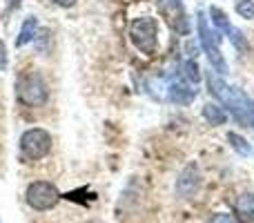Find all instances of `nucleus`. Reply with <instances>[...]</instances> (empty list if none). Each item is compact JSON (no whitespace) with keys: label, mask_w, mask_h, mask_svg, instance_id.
I'll list each match as a JSON object with an SVG mask.
<instances>
[{"label":"nucleus","mask_w":254,"mask_h":223,"mask_svg":"<svg viewBox=\"0 0 254 223\" xmlns=\"http://www.w3.org/2000/svg\"><path fill=\"white\" fill-rule=\"evenodd\" d=\"M207 85H210L212 96L219 98L221 105L228 107L239 121L250 123V103H252V98H248L241 89L228 85L221 76H216V74H207Z\"/></svg>","instance_id":"1"},{"label":"nucleus","mask_w":254,"mask_h":223,"mask_svg":"<svg viewBox=\"0 0 254 223\" xmlns=\"http://www.w3.org/2000/svg\"><path fill=\"white\" fill-rule=\"evenodd\" d=\"M16 94L18 101L25 103V105L43 107L47 103V83L38 72H27V74H20V78H18Z\"/></svg>","instance_id":"2"},{"label":"nucleus","mask_w":254,"mask_h":223,"mask_svg":"<svg viewBox=\"0 0 254 223\" xmlns=\"http://www.w3.org/2000/svg\"><path fill=\"white\" fill-rule=\"evenodd\" d=\"M129 40L134 43L136 49H140L143 54L152 56L156 52V43H158V25L156 18H136L129 27Z\"/></svg>","instance_id":"3"},{"label":"nucleus","mask_w":254,"mask_h":223,"mask_svg":"<svg viewBox=\"0 0 254 223\" xmlns=\"http://www.w3.org/2000/svg\"><path fill=\"white\" fill-rule=\"evenodd\" d=\"M198 38H201V45H203V49H205V54H207L210 65L214 67V72H219V74L225 76L228 74V63L223 61V54H221V49H219L221 36L214 34V31L210 29V25H207L203 11H198Z\"/></svg>","instance_id":"4"},{"label":"nucleus","mask_w":254,"mask_h":223,"mask_svg":"<svg viewBox=\"0 0 254 223\" xmlns=\"http://www.w3.org/2000/svg\"><path fill=\"white\" fill-rule=\"evenodd\" d=\"M25 201H27V206L34 208V210L47 212L58 206L61 192H58V188L54 183H49V181H34L25 192Z\"/></svg>","instance_id":"5"},{"label":"nucleus","mask_w":254,"mask_h":223,"mask_svg":"<svg viewBox=\"0 0 254 223\" xmlns=\"http://www.w3.org/2000/svg\"><path fill=\"white\" fill-rule=\"evenodd\" d=\"M52 149V134L43 127H31L20 136V152L29 161L45 158Z\"/></svg>","instance_id":"6"},{"label":"nucleus","mask_w":254,"mask_h":223,"mask_svg":"<svg viewBox=\"0 0 254 223\" xmlns=\"http://www.w3.org/2000/svg\"><path fill=\"white\" fill-rule=\"evenodd\" d=\"M161 4V11L165 16L167 25L181 36L190 34V22H188V13H185L183 0H158Z\"/></svg>","instance_id":"7"},{"label":"nucleus","mask_w":254,"mask_h":223,"mask_svg":"<svg viewBox=\"0 0 254 223\" xmlns=\"http://www.w3.org/2000/svg\"><path fill=\"white\" fill-rule=\"evenodd\" d=\"M198 188H201V172H198L196 163H190L176 179V194L181 199H190L198 192Z\"/></svg>","instance_id":"8"},{"label":"nucleus","mask_w":254,"mask_h":223,"mask_svg":"<svg viewBox=\"0 0 254 223\" xmlns=\"http://www.w3.org/2000/svg\"><path fill=\"white\" fill-rule=\"evenodd\" d=\"M167 98L176 105H190L196 98V89L188 85L185 80H170V89H167Z\"/></svg>","instance_id":"9"},{"label":"nucleus","mask_w":254,"mask_h":223,"mask_svg":"<svg viewBox=\"0 0 254 223\" xmlns=\"http://www.w3.org/2000/svg\"><path fill=\"white\" fill-rule=\"evenodd\" d=\"M36 31H38V20H36L34 16H27V20L22 22V27H20V34H18L16 45L18 47H25L27 43H34Z\"/></svg>","instance_id":"10"},{"label":"nucleus","mask_w":254,"mask_h":223,"mask_svg":"<svg viewBox=\"0 0 254 223\" xmlns=\"http://www.w3.org/2000/svg\"><path fill=\"white\" fill-rule=\"evenodd\" d=\"M203 118H205L210 125H223V123L228 121V112L221 105H216V103H205V105H203Z\"/></svg>","instance_id":"11"},{"label":"nucleus","mask_w":254,"mask_h":223,"mask_svg":"<svg viewBox=\"0 0 254 223\" xmlns=\"http://www.w3.org/2000/svg\"><path fill=\"white\" fill-rule=\"evenodd\" d=\"M237 210L243 219H254V194H243L237 201Z\"/></svg>","instance_id":"12"},{"label":"nucleus","mask_w":254,"mask_h":223,"mask_svg":"<svg viewBox=\"0 0 254 223\" xmlns=\"http://www.w3.org/2000/svg\"><path fill=\"white\" fill-rule=\"evenodd\" d=\"M210 16H212V22L216 25V29L219 31H225L228 34L230 31V20H228V16H225V11H221L219 7H210Z\"/></svg>","instance_id":"13"},{"label":"nucleus","mask_w":254,"mask_h":223,"mask_svg":"<svg viewBox=\"0 0 254 223\" xmlns=\"http://www.w3.org/2000/svg\"><path fill=\"white\" fill-rule=\"evenodd\" d=\"M228 141L232 143V148L237 149L241 156H250V154H252V148L248 145V141L243 139V136H239V134H234V132H230V134H228Z\"/></svg>","instance_id":"14"},{"label":"nucleus","mask_w":254,"mask_h":223,"mask_svg":"<svg viewBox=\"0 0 254 223\" xmlns=\"http://www.w3.org/2000/svg\"><path fill=\"white\" fill-rule=\"evenodd\" d=\"M234 9H237V13L241 18H254V0H239L237 4H234Z\"/></svg>","instance_id":"15"},{"label":"nucleus","mask_w":254,"mask_h":223,"mask_svg":"<svg viewBox=\"0 0 254 223\" xmlns=\"http://www.w3.org/2000/svg\"><path fill=\"white\" fill-rule=\"evenodd\" d=\"M228 36H230V40H232V45L237 49H241V52H246L248 49V40L243 38V34L239 29H234V27H230V31H228Z\"/></svg>","instance_id":"16"},{"label":"nucleus","mask_w":254,"mask_h":223,"mask_svg":"<svg viewBox=\"0 0 254 223\" xmlns=\"http://www.w3.org/2000/svg\"><path fill=\"white\" fill-rule=\"evenodd\" d=\"M183 76H185V78H190L192 83H198V80H201V74H198L196 63H194V61L185 63V67H183Z\"/></svg>","instance_id":"17"},{"label":"nucleus","mask_w":254,"mask_h":223,"mask_svg":"<svg viewBox=\"0 0 254 223\" xmlns=\"http://www.w3.org/2000/svg\"><path fill=\"white\" fill-rule=\"evenodd\" d=\"M210 223H241L234 215H230V212H216L214 217L210 219Z\"/></svg>","instance_id":"18"},{"label":"nucleus","mask_w":254,"mask_h":223,"mask_svg":"<svg viewBox=\"0 0 254 223\" xmlns=\"http://www.w3.org/2000/svg\"><path fill=\"white\" fill-rule=\"evenodd\" d=\"M7 65H9V61H7V47H4V43L0 40V72L7 70Z\"/></svg>","instance_id":"19"},{"label":"nucleus","mask_w":254,"mask_h":223,"mask_svg":"<svg viewBox=\"0 0 254 223\" xmlns=\"http://www.w3.org/2000/svg\"><path fill=\"white\" fill-rule=\"evenodd\" d=\"M54 2H56L58 7H74L76 0H54Z\"/></svg>","instance_id":"20"},{"label":"nucleus","mask_w":254,"mask_h":223,"mask_svg":"<svg viewBox=\"0 0 254 223\" xmlns=\"http://www.w3.org/2000/svg\"><path fill=\"white\" fill-rule=\"evenodd\" d=\"M250 125H254V101L250 103Z\"/></svg>","instance_id":"21"}]
</instances>
